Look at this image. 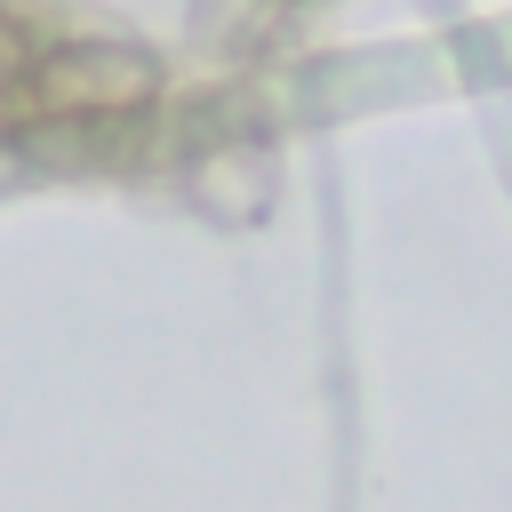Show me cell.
I'll use <instances>...</instances> for the list:
<instances>
[{"mask_svg": "<svg viewBox=\"0 0 512 512\" xmlns=\"http://www.w3.org/2000/svg\"><path fill=\"white\" fill-rule=\"evenodd\" d=\"M176 192L216 232H256L280 208V152L248 120H200L176 128Z\"/></svg>", "mask_w": 512, "mask_h": 512, "instance_id": "7a4b0ae2", "label": "cell"}, {"mask_svg": "<svg viewBox=\"0 0 512 512\" xmlns=\"http://www.w3.org/2000/svg\"><path fill=\"white\" fill-rule=\"evenodd\" d=\"M168 104V64L144 40L120 32H80V40H48L16 112L8 120H72V128H128L152 120Z\"/></svg>", "mask_w": 512, "mask_h": 512, "instance_id": "6da1fadb", "label": "cell"}, {"mask_svg": "<svg viewBox=\"0 0 512 512\" xmlns=\"http://www.w3.org/2000/svg\"><path fill=\"white\" fill-rule=\"evenodd\" d=\"M296 16H304V0H192L184 8V56H200L208 72H248L288 40Z\"/></svg>", "mask_w": 512, "mask_h": 512, "instance_id": "3957f363", "label": "cell"}, {"mask_svg": "<svg viewBox=\"0 0 512 512\" xmlns=\"http://www.w3.org/2000/svg\"><path fill=\"white\" fill-rule=\"evenodd\" d=\"M40 48H48V40L32 32V16L0 0V120L16 112V96H24V80H32V64H40Z\"/></svg>", "mask_w": 512, "mask_h": 512, "instance_id": "277c9868", "label": "cell"}]
</instances>
